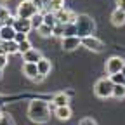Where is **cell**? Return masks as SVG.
Listing matches in <instances>:
<instances>
[{
  "label": "cell",
  "mask_w": 125,
  "mask_h": 125,
  "mask_svg": "<svg viewBox=\"0 0 125 125\" xmlns=\"http://www.w3.org/2000/svg\"><path fill=\"white\" fill-rule=\"evenodd\" d=\"M42 57H43V56H42V52H40L38 49H30L26 54H23L24 62H31V64H37Z\"/></svg>",
  "instance_id": "cell-13"
},
{
  "label": "cell",
  "mask_w": 125,
  "mask_h": 125,
  "mask_svg": "<svg viewBox=\"0 0 125 125\" xmlns=\"http://www.w3.org/2000/svg\"><path fill=\"white\" fill-rule=\"evenodd\" d=\"M80 43L83 45V47H87L89 51H92V52H103L104 51V43H103V40H99L97 37H85V38H80Z\"/></svg>",
  "instance_id": "cell-5"
},
{
  "label": "cell",
  "mask_w": 125,
  "mask_h": 125,
  "mask_svg": "<svg viewBox=\"0 0 125 125\" xmlns=\"http://www.w3.org/2000/svg\"><path fill=\"white\" fill-rule=\"evenodd\" d=\"M75 31L78 38H85V37H92V33L96 31V23L89 14H78L75 19Z\"/></svg>",
  "instance_id": "cell-2"
},
{
  "label": "cell",
  "mask_w": 125,
  "mask_h": 125,
  "mask_svg": "<svg viewBox=\"0 0 125 125\" xmlns=\"http://www.w3.org/2000/svg\"><path fill=\"white\" fill-rule=\"evenodd\" d=\"M0 54H5V56L18 54V43H16L14 40H10V42H0Z\"/></svg>",
  "instance_id": "cell-10"
},
{
  "label": "cell",
  "mask_w": 125,
  "mask_h": 125,
  "mask_svg": "<svg viewBox=\"0 0 125 125\" xmlns=\"http://www.w3.org/2000/svg\"><path fill=\"white\" fill-rule=\"evenodd\" d=\"M43 24L49 26V28H54L57 23H56V18H54V12H45L43 14Z\"/></svg>",
  "instance_id": "cell-20"
},
{
  "label": "cell",
  "mask_w": 125,
  "mask_h": 125,
  "mask_svg": "<svg viewBox=\"0 0 125 125\" xmlns=\"http://www.w3.org/2000/svg\"><path fill=\"white\" fill-rule=\"evenodd\" d=\"M54 116L59 120H70L71 118V108L62 106V108H54Z\"/></svg>",
  "instance_id": "cell-15"
},
{
  "label": "cell",
  "mask_w": 125,
  "mask_h": 125,
  "mask_svg": "<svg viewBox=\"0 0 125 125\" xmlns=\"http://www.w3.org/2000/svg\"><path fill=\"white\" fill-rule=\"evenodd\" d=\"M80 45H82V43H80V38H78V37H62V38H61L62 51L71 52V51H76Z\"/></svg>",
  "instance_id": "cell-8"
},
{
  "label": "cell",
  "mask_w": 125,
  "mask_h": 125,
  "mask_svg": "<svg viewBox=\"0 0 125 125\" xmlns=\"http://www.w3.org/2000/svg\"><path fill=\"white\" fill-rule=\"evenodd\" d=\"M111 97L123 99V97H125V85H113V94H111Z\"/></svg>",
  "instance_id": "cell-21"
},
{
  "label": "cell",
  "mask_w": 125,
  "mask_h": 125,
  "mask_svg": "<svg viewBox=\"0 0 125 125\" xmlns=\"http://www.w3.org/2000/svg\"><path fill=\"white\" fill-rule=\"evenodd\" d=\"M30 49H33V47H31V42H30V40H24V42L18 43V52H19V54H26Z\"/></svg>",
  "instance_id": "cell-23"
},
{
  "label": "cell",
  "mask_w": 125,
  "mask_h": 125,
  "mask_svg": "<svg viewBox=\"0 0 125 125\" xmlns=\"http://www.w3.org/2000/svg\"><path fill=\"white\" fill-rule=\"evenodd\" d=\"M7 62H9V56L5 54H0V70H4L7 66Z\"/></svg>",
  "instance_id": "cell-30"
},
{
  "label": "cell",
  "mask_w": 125,
  "mask_h": 125,
  "mask_svg": "<svg viewBox=\"0 0 125 125\" xmlns=\"http://www.w3.org/2000/svg\"><path fill=\"white\" fill-rule=\"evenodd\" d=\"M51 70H52L51 59H47V57H42V59L37 62V71H38V75H42V76H47V75L51 73Z\"/></svg>",
  "instance_id": "cell-12"
},
{
  "label": "cell",
  "mask_w": 125,
  "mask_h": 125,
  "mask_svg": "<svg viewBox=\"0 0 125 125\" xmlns=\"http://www.w3.org/2000/svg\"><path fill=\"white\" fill-rule=\"evenodd\" d=\"M64 30H62V37H76L75 31V24H62Z\"/></svg>",
  "instance_id": "cell-26"
},
{
  "label": "cell",
  "mask_w": 125,
  "mask_h": 125,
  "mask_svg": "<svg viewBox=\"0 0 125 125\" xmlns=\"http://www.w3.org/2000/svg\"><path fill=\"white\" fill-rule=\"evenodd\" d=\"M80 125H97V123H96V120H92V118H83L80 122Z\"/></svg>",
  "instance_id": "cell-31"
},
{
  "label": "cell",
  "mask_w": 125,
  "mask_h": 125,
  "mask_svg": "<svg viewBox=\"0 0 125 125\" xmlns=\"http://www.w3.org/2000/svg\"><path fill=\"white\" fill-rule=\"evenodd\" d=\"M24 40H28V35L26 33H16V37H14V42L16 43H21Z\"/></svg>",
  "instance_id": "cell-29"
},
{
  "label": "cell",
  "mask_w": 125,
  "mask_h": 125,
  "mask_svg": "<svg viewBox=\"0 0 125 125\" xmlns=\"http://www.w3.org/2000/svg\"><path fill=\"white\" fill-rule=\"evenodd\" d=\"M0 78H2V70H0Z\"/></svg>",
  "instance_id": "cell-37"
},
{
  "label": "cell",
  "mask_w": 125,
  "mask_h": 125,
  "mask_svg": "<svg viewBox=\"0 0 125 125\" xmlns=\"http://www.w3.org/2000/svg\"><path fill=\"white\" fill-rule=\"evenodd\" d=\"M31 4H33L38 9V12H40V10H43L47 7V0H31Z\"/></svg>",
  "instance_id": "cell-28"
},
{
  "label": "cell",
  "mask_w": 125,
  "mask_h": 125,
  "mask_svg": "<svg viewBox=\"0 0 125 125\" xmlns=\"http://www.w3.org/2000/svg\"><path fill=\"white\" fill-rule=\"evenodd\" d=\"M10 10H9V7H5V5H0V21H2V24L10 18Z\"/></svg>",
  "instance_id": "cell-25"
},
{
  "label": "cell",
  "mask_w": 125,
  "mask_h": 125,
  "mask_svg": "<svg viewBox=\"0 0 125 125\" xmlns=\"http://www.w3.org/2000/svg\"><path fill=\"white\" fill-rule=\"evenodd\" d=\"M109 80L113 82V85H125V76L122 75V71L116 73V75H111V76H109Z\"/></svg>",
  "instance_id": "cell-22"
},
{
  "label": "cell",
  "mask_w": 125,
  "mask_h": 125,
  "mask_svg": "<svg viewBox=\"0 0 125 125\" xmlns=\"http://www.w3.org/2000/svg\"><path fill=\"white\" fill-rule=\"evenodd\" d=\"M28 116L35 123H47L51 118V106L43 99H33L28 106Z\"/></svg>",
  "instance_id": "cell-1"
},
{
  "label": "cell",
  "mask_w": 125,
  "mask_h": 125,
  "mask_svg": "<svg viewBox=\"0 0 125 125\" xmlns=\"http://www.w3.org/2000/svg\"><path fill=\"white\" fill-rule=\"evenodd\" d=\"M30 23H31V28H33V30H38V28L43 24V14H42V12H37L33 18L30 19Z\"/></svg>",
  "instance_id": "cell-19"
},
{
  "label": "cell",
  "mask_w": 125,
  "mask_h": 125,
  "mask_svg": "<svg viewBox=\"0 0 125 125\" xmlns=\"http://www.w3.org/2000/svg\"><path fill=\"white\" fill-rule=\"evenodd\" d=\"M54 18H56V23H59V24H73L76 19V14L62 7L61 10L54 12Z\"/></svg>",
  "instance_id": "cell-7"
},
{
  "label": "cell",
  "mask_w": 125,
  "mask_h": 125,
  "mask_svg": "<svg viewBox=\"0 0 125 125\" xmlns=\"http://www.w3.org/2000/svg\"><path fill=\"white\" fill-rule=\"evenodd\" d=\"M2 26H4V24H2V21H0V28H2Z\"/></svg>",
  "instance_id": "cell-38"
},
{
  "label": "cell",
  "mask_w": 125,
  "mask_h": 125,
  "mask_svg": "<svg viewBox=\"0 0 125 125\" xmlns=\"http://www.w3.org/2000/svg\"><path fill=\"white\" fill-rule=\"evenodd\" d=\"M123 64H125V61H123L122 57H118V56L109 57V59L106 61V73H108V76L120 73V71H122V68H123Z\"/></svg>",
  "instance_id": "cell-6"
},
{
  "label": "cell",
  "mask_w": 125,
  "mask_h": 125,
  "mask_svg": "<svg viewBox=\"0 0 125 125\" xmlns=\"http://www.w3.org/2000/svg\"><path fill=\"white\" fill-rule=\"evenodd\" d=\"M37 12H38V9L31 4V0H23V2L18 5L16 18H19V19H31Z\"/></svg>",
  "instance_id": "cell-4"
},
{
  "label": "cell",
  "mask_w": 125,
  "mask_h": 125,
  "mask_svg": "<svg viewBox=\"0 0 125 125\" xmlns=\"http://www.w3.org/2000/svg\"><path fill=\"white\" fill-rule=\"evenodd\" d=\"M122 75L125 76V64H123V68H122Z\"/></svg>",
  "instance_id": "cell-35"
},
{
  "label": "cell",
  "mask_w": 125,
  "mask_h": 125,
  "mask_svg": "<svg viewBox=\"0 0 125 125\" xmlns=\"http://www.w3.org/2000/svg\"><path fill=\"white\" fill-rule=\"evenodd\" d=\"M43 78H45V76H42V75H37V76L33 78V82H35V83H40V82L43 80Z\"/></svg>",
  "instance_id": "cell-34"
},
{
  "label": "cell",
  "mask_w": 125,
  "mask_h": 125,
  "mask_svg": "<svg viewBox=\"0 0 125 125\" xmlns=\"http://www.w3.org/2000/svg\"><path fill=\"white\" fill-rule=\"evenodd\" d=\"M94 94L101 99H108L111 97L113 94V82L109 80V76H104V78H99L94 85Z\"/></svg>",
  "instance_id": "cell-3"
},
{
  "label": "cell",
  "mask_w": 125,
  "mask_h": 125,
  "mask_svg": "<svg viewBox=\"0 0 125 125\" xmlns=\"http://www.w3.org/2000/svg\"><path fill=\"white\" fill-rule=\"evenodd\" d=\"M62 30H64V26L57 23V24L52 28V35H54V37H59V38H62Z\"/></svg>",
  "instance_id": "cell-27"
},
{
  "label": "cell",
  "mask_w": 125,
  "mask_h": 125,
  "mask_svg": "<svg viewBox=\"0 0 125 125\" xmlns=\"http://www.w3.org/2000/svg\"><path fill=\"white\" fill-rule=\"evenodd\" d=\"M16 37V31L12 26H2L0 28V42H10Z\"/></svg>",
  "instance_id": "cell-14"
},
{
  "label": "cell",
  "mask_w": 125,
  "mask_h": 125,
  "mask_svg": "<svg viewBox=\"0 0 125 125\" xmlns=\"http://www.w3.org/2000/svg\"><path fill=\"white\" fill-rule=\"evenodd\" d=\"M116 9H120L122 12H125V0H116Z\"/></svg>",
  "instance_id": "cell-32"
},
{
  "label": "cell",
  "mask_w": 125,
  "mask_h": 125,
  "mask_svg": "<svg viewBox=\"0 0 125 125\" xmlns=\"http://www.w3.org/2000/svg\"><path fill=\"white\" fill-rule=\"evenodd\" d=\"M2 116H4V115H2V113H0V122H2Z\"/></svg>",
  "instance_id": "cell-36"
},
{
  "label": "cell",
  "mask_w": 125,
  "mask_h": 125,
  "mask_svg": "<svg viewBox=\"0 0 125 125\" xmlns=\"http://www.w3.org/2000/svg\"><path fill=\"white\" fill-rule=\"evenodd\" d=\"M14 21H16V18H14V16H10V18L4 23V26H12V24H14Z\"/></svg>",
  "instance_id": "cell-33"
},
{
  "label": "cell",
  "mask_w": 125,
  "mask_h": 125,
  "mask_svg": "<svg viewBox=\"0 0 125 125\" xmlns=\"http://www.w3.org/2000/svg\"><path fill=\"white\" fill-rule=\"evenodd\" d=\"M23 73L30 78V80H33V78L38 75V71H37V64H31V62H24V64H23Z\"/></svg>",
  "instance_id": "cell-17"
},
{
  "label": "cell",
  "mask_w": 125,
  "mask_h": 125,
  "mask_svg": "<svg viewBox=\"0 0 125 125\" xmlns=\"http://www.w3.org/2000/svg\"><path fill=\"white\" fill-rule=\"evenodd\" d=\"M12 28H14L16 33H26L28 35L30 30H31V23H30V19H19V18H16Z\"/></svg>",
  "instance_id": "cell-9"
},
{
  "label": "cell",
  "mask_w": 125,
  "mask_h": 125,
  "mask_svg": "<svg viewBox=\"0 0 125 125\" xmlns=\"http://www.w3.org/2000/svg\"><path fill=\"white\" fill-rule=\"evenodd\" d=\"M111 23L115 26H123L125 24V12H122L120 9H115L111 14Z\"/></svg>",
  "instance_id": "cell-16"
},
{
  "label": "cell",
  "mask_w": 125,
  "mask_h": 125,
  "mask_svg": "<svg viewBox=\"0 0 125 125\" xmlns=\"http://www.w3.org/2000/svg\"><path fill=\"white\" fill-rule=\"evenodd\" d=\"M38 35L40 37H43V38H49V37H52V28H49V26H45V24H42L38 30Z\"/></svg>",
  "instance_id": "cell-24"
},
{
  "label": "cell",
  "mask_w": 125,
  "mask_h": 125,
  "mask_svg": "<svg viewBox=\"0 0 125 125\" xmlns=\"http://www.w3.org/2000/svg\"><path fill=\"white\" fill-rule=\"evenodd\" d=\"M68 103H70V96H68V94L66 92H57L56 96L52 97V103L51 104L54 108H62V106H70Z\"/></svg>",
  "instance_id": "cell-11"
},
{
  "label": "cell",
  "mask_w": 125,
  "mask_h": 125,
  "mask_svg": "<svg viewBox=\"0 0 125 125\" xmlns=\"http://www.w3.org/2000/svg\"><path fill=\"white\" fill-rule=\"evenodd\" d=\"M2 2H7V0H2Z\"/></svg>",
  "instance_id": "cell-39"
},
{
  "label": "cell",
  "mask_w": 125,
  "mask_h": 125,
  "mask_svg": "<svg viewBox=\"0 0 125 125\" xmlns=\"http://www.w3.org/2000/svg\"><path fill=\"white\" fill-rule=\"evenodd\" d=\"M64 7V0H47V12H57Z\"/></svg>",
  "instance_id": "cell-18"
}]
</instances>
